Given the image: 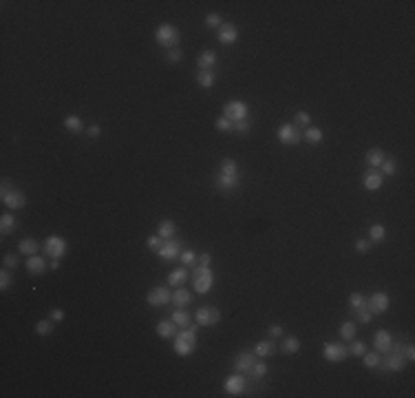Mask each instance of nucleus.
<instances>
[{"label":"nucleus","mask_w":415,"mask_h":398,"mask_svg":"<svg viewBox=\"0 0 415 398\" xmlns=\"http://www.w3.org/2000/svg\"><path fill=\"white\" fill-rule=\"evenodd\" d=\"M179 259H181V265H186V268H192V265L199 263V255L195 252V250L188 248V250H181Z\"/></svg>","instance_id":"nucleus-42"},{"label":"nucleus","mask_w":415,"mask_h":398,"mask_svg":"<svg viewBox=\"0 0 415 398\" xmlns=\"http://www.w3.org/2000/svg\"><path fill=\"white\" fill-rule=\"evenodd\" d=\"M214 186H217L221 193H232V190H236V188L241 186V175H223V173H219Z\"/></svg>","instance_id":"nucleus-17"},{"label":"nucleus","mask_w":415,"mask_h":398,"mask_svg":"<svg viewBox=\"0 0 415 398\" xmlns=\"http://www.w3.org/2000/svg\"><path fill=\"white\" fill-rule=\"evenodd\" d=\"M199 328H201L199 323H190V328H181L179 332H177V334H175V341H173L175 354H179V356H190V354H195Z\"/></svg>","instance_id":"nucleus-1"},{"label":"nucleus","mask_w":415,"mask_h":398,"mask_svg":"<svg viewBox=\"0 0 415 398\" xmlns=\"http://www.w3.org/2000/svg\"><path fill=\"white\" fill-rule=\"evenodd\" d=\"M380 173L384 175V177H393L395 173H398V164H395V159L393 157H384V161L380 164Z\"/></svg>","instance_id":"nucleus-41"},{"label":"nucleus","mask_w":415,"mask_h":398,"mask_svg":"<svg viewBox=\"0 0 415 398\" xmlns=\"http://www.w3.org/2000/svg\"><path fill=\"white\" fill-rule=\"evenodd\" d=\"M256 360H258V356H256V354L254 352H252V350H243V352H239V354H236V356H234V372H241V374H250V370H252V367H254V363H256Z\"/></svg>","instance_id":"nucleus-14"},{"label":"nucleus","mask_w":415,"mask_h":398,"mask_svg":"<svg viewBox=\"0 0 415 398\" xmlns=\"http://www.w3.org/2000/svg\"><path fill=\"white\" fill-rule=\"evenodd\" d=\"M181 250H183L181 241L177 239V237H173V239H166L164 243H161L159 250H157V252H155V255H157L161 261H175V259H179Z\"/></svg>","instance_id":"nucleus-12"},{"label":"nucleus","mask_w":415,"mask_h":398,"mask_svg":"<svg viewBox=\"0 0 415 398\" xmlns=\"http://www.w3.org/2000/svg\"><path fill=\"white\" fill-rule=\"evenodd\" d=\"M38 250H40V243L35 241V239H31V237L20 239V243H18V255L33 257V255H38Z\"/></svg>","instance_id":"nucleus-26"},{"label":"nucleus","mask_w":415,"mask_h":398,"mask_svg":"<svg viewBox=\"0 0 415 398\" xmlns=\"http://www.w3.org/2000/svg\"><path fill=\"white\" fill-rule=\"evenodd\" d=\"M190 279H192V287H195L197 294H208L214 287V272L210 265H192L190 268Z\"/></svg>","instance_id":"nucleus-2"},{"label":"nucleus","mask_w":415,"mask_h":398,"mask_svg":"<svg viewBox=\"0 0 415 398\" xmlns=\"http://www.w3.org/2000/svg\"><path fill=\"white\" fill-rule=\"evenodd\" d=\"M55 330V323L51 319H40L38 323H35V332H38L40 336H51Z\"/></svg>","instance_id":"nucleus-40"},{"label":"nucleus","mask_w":415,"mask_h":398,"mask_svg":"<svg viewBox=\"0 0 415 398\" xmlns=\"http://www.w3.org/2000/svg\"><path fill=\"white\" fill-rule=\"evenodd\" d=\"M268 372H270L268 363H265L263 358H258L256 363H254V367H252V370H250V374H248V376H252V381L258 383V381H263L265 376H268Z\"/></svg>","instance_id":"nucleus-34"},{"label":"nucleus","mask_w":415,"mask_h":398,"mask_svg":"<svg viewBox=\"0 0 415 398\" xmlns=\"http://www.w3.org/2000/svg\"><path fill=\"white\" fill-rule=\"evenodd\" d=\"M389 305H391V297L387 292H382V290H378V292H373L371 297L367 299V310L371 312L373 316L375 314H384L389 310Z\"/></svg>","instance_id":"nucleus-13"},{"label":"nucleus","mask_w":415,"mask_h":398,"mask_svg":"<svg viewBox=\"0 0 415 398\" xmlns=\"http://www.w3.org/2000/svg\"><path fill=\"white\" fill-rule=\"evenodd\" d=\"M294 124H296L298 129H307V126H311V115L307 113V111H296Z\"/></svg>","instance_id":"nucleus-43"},{"label":"nucleus","mask_w":415,"mask_h":398,"mask_svg":"<svg viewBox=\"0 0 415 398\" xmlns=\"http://www.w3.org/2000/svg\"><path fill=\"white\" fill-rule=\"evenodd\" d=\"M303 139H305L307 144L316 146V144H320L325 139V133H323V129H318V126H307L305 131H303Z\"/></svg>","instance_id":"nucleus-31"},{"label":"nucleus","mask_w":415,"mask_h":398,"mask_svg":"<svg viewBox=\"0 0 415 398\" xmlns=\"http://www.w3.org/2000/svg\"><path fill=\"white\" fill-rule=\"evenodd\" d=\"M161 243H164V239H161V237H159V234H150V237H148V239H146V246H148V248H150V250H153V252H157V250H159V246H161Z\"/></svg>","instance_id":"nucleus-54"},{"label":"nucleus","mask_w":415,"mask_h":398,"mask_svg":"<svg viewBox=\"0 0 415 398\" xmlns=\"http://www.w3.org/2000/svg\"><path fill=\"white\" fill-rule=\"evenodd\" d=\"M252 352H254L258 358H270V356H274V354L278 352V345H276L274 338H268V341H258Z\"/></svg>","instance_id":"nucleus-21"},{"label":"nucleus","mask_w":415,"mask_h":398,"mask_svg":"<svg viewBox=\"0 0 415 398\" xmlns=\"http://www.w3.org/2000/svg\"><path fill=\"white\" fill-rule=\"evenodd\" d=\"M276 137H278V142L285 144V146H298L303 142V133H300V129L296 126L294 122L292 124L290 122L280 124L278 131H276Z\"/></svg>","instance_id":"nucleus-8"},{"label":"nucleus","mask_w":415,"mask_h":398,"mask_svg":"<svg viewBox=\"0 0 415 398\" xmlns=\"http://www.w3.org/2000/svg\"><path fill=\"white\" fill-rule=\"evenodd\" d=\"M155 332H157V336H161V338H175V334L179 330H177V323L173 319H164V321L157 323Z\"/></svg>","instance_id":"nucleus-25"},{"label":"nucleus","mask_w":415,"mask_h":398,"mask_svg":"<svg viewBox=\"0 0 415 398\" xmlns=\"http://www.w3.org/2000/svg\"><path fill=\"white\" fill-rule=\"evenodd\" d=\"M300 338L298 336H283L280 338V352L283 354H296L300 352Z\"/></svg>","instance_id":"nucleus-30"},{"label":"nucleus","mask_w":415,"mask_h":398,"mask_svg":"<svg viewBox=\"0 0 415 398\" xmlns=\"http://www.w3.org/2000/svg\"><path fill=\"white\" fill-rule=\"evenodd\" d=\"M16 230H18V219L13 215H9V212H5V215L0 217V232H3V237L16 232Z\"/></svg>","instance_id":"nucleus-29"},{"label":"nucleus","mask_w":415,"mask_h":398,"mask_svg":"<svg viewBox=\"0 0 415 398\" xmlns=\"http://www.w3.org/2000/svg\"><path fill=\"white\" fill-rule=\"evenodd\" d=\"M268 336H270V338H274V341H276V338H283V336H285V330H283V325H278V323H274V325H270V328H268Z\"/></svg>","instance_id":"nucleus-53"},{"label":"nucleus","mask_w":415,"mask_h":398,"mask_svg":"<svg viewBox=\"0 0 415 398\" xmlns=\"http://www.w3.org/2000/svg\"><path fill=\"white\" fill-rule=\"evenodd\" d=\"M252 131V120L248 117V120H241V122H234V133L236 135H248V133Z\"/></svg>","instance_id":"nucleus-49"},{"label":"nucleus","mask_w":415,"mask_h":398,"mask_svg":"<svg viewBox=\"0 0 415 398\" xmlns=\"http://www.w3.org/2000/svg\"><path fill=\"white\" fill-rule=\"evenodd\" d=\"M173 301V290L168 285H155L146 294V303L153 307H164Z\"/></svg>","instance_id":"nucleus-10"},{"label":"nucleus","mask_w":415,"mask_h":398,"mask_svg":"<svg viewBox=\"0 0 415 398\" xmlns=\"http://www.w3.org/2000/svg\"><path fill=\"white\" fill-rule=\"evenodd\" d=\"M27 272L29 275H33V277H40V275H44V272L49 270V263H47V259L44 257H40V255H33V257H27Z\"/></svg>","instance_id":"nucleus-19"},{"label":"nucleus","mask_w":415,"mask_h":398,"mask_svg":"<svg viewBox=\"0 0 415 398\" xmlns=\"http://www.w3.org/2000/svg\"><path fill=\"white\" fill-rule=\"evenodd\" d=\"M347 303H349V310L351 312H355V310H360V307H365L367 305V297L362 292H351L349 294V299H347Z\"/></svg>","instance_id":"nucleus-38"},{"label":"nucleus","mask_w":415,"mask_h":398,"mask_svg":"<svg viewBox=\"0 0 415 398\" xmlns=\"http://www.w3.org/2000/svg\"><path fill=\"white\" fill-rule=\"evenodd\" d=\"M0 197H3V204L9 210H22L27 206V195L18 188L9 186V179L3 182V190H0Z\"/></svg>","instance_id":"nucleus-4"},{"label":"nucleus","mask_w":415,"mask_h":398,"mask_svg":"<svg viewBox=\"0 0 415 398\" xmlns=\"http://www.w3.org/2000/svg\"><path fill=\"white\" fill-rule=\"evenodd\" d=\"M323 358L327 360V363H343V360L349 358V345L327 341L323 345Z\"/></svg>","instance_id":"nucleus-5"},{"label":"nucleus","mask_w":415,"mask_h":398,"mask_svg":"<svg viewBox=\"0 0 415 398\" xmlns=\"http://www.w3.org/2000/svg\"><path fill=\"white\" fill-rule=\"evenodd\" d=\"M338 334H340V338H343V341H347V343L353 341L355 334H358V325H355V321H351V319H349V321H345L343 325H340Z\"/></svg>","instance_id":"nucleus-32"},{"label":"nucleus","mask_w":415,"mask_h":398,"mask_svg":"<svg viewBox=\"0 0 415 398\" xmlns=\"http://www.w3.org/2000/svg\"><path fill=\"white\" fill-rule=\"evenodd\" d=\"M44 252H47L49 259H62L69 252V243L60 234H49L47 241H44Z\"/></svg>","instance_id":"nucleus-6"},{"label":"nucleus","mask_w":415,"mask_h":398,"mask_svg":"<svg viewBox=\"0 0 415 398\" xmlns=\"http://www.w3.org/2000/svg\"><path fill=\"white\" fill-rule=\"evenodd\" d=\"M18 263H20V257L13 255V252H7V255L3 257V265H5V268H9V270H16Z\"/></svg>","instance_id":"nucleus-51"},{"label":"nucleus","mask_w":415,"mask_h":398,"mask_svg":"<svg viewBox=\"0 0 415 398\" xmlns=\"http://www.w3.org/2000/svg\"><path fill=\"white\" fill-rule=\"evenodd\" d=\"M157 234H159V237L164 239V241H166V239H173L175 234H177V224H175L173 219H161L159 226H157Z\"/></svg>","instance_id":"nucleus-28"},{"label":"nucleus","mask_w":415,"mask_h":398,"mask_svg":"<svg viewBox=\"0 0 415 398\" xmlns=\"http://www.w3.org/2000/svg\"><path fill=\"white\" fill-rule=\"evenodd\" d=\"M384 186V175L380 171H369L362 175V188L369 190V193H375Z\"/></svg>","instance_id":"nucleus-18"},{"label":"nucleus","mask_w":415,"mask_h":398,"mask_svg":"<svg viewBox=\"0 0 415 398\" xmlns=\"http://www.w3.org/2000/svg\"><path fill=\"white\" fill-rule=\"evenodd\" d=\"M62 124H64L66 131L73 133V135H80L82 131H86V126H84V122H82V117L80 115H66Z\"/></svg>","instance_id":"nucleus-27"},{"label":"nucleus","mask_w":415,"mask_h":398,"mask_svg":"<svg viewBox=\"0 0 415 398\" xmlns=\"http://www.w3.org/2000/svg\"><path fill=\"white\" fill-rule=\"evenodd\" d=\"M223 16H221V13H217V11H210V13H208V16H205V27L208 29H219L221 25H223Z\"/></svg>","instance_id":"nucleus-45"},{"label":"nucleus","mask_w":415,"mask_h":398,"mask_svg":"<svg viewBox=\"0 0 415 398\" xmlns=\"http://www.w3.org/2000/svg\"><path fill=\"white\" fill-rule=\"evenodd\" d=\"M219 173H223V175H241L239 161H236L234 157H225V159H221V168H219Z\"/></svg>","instance_id":"nucleus-37"},{"label":"nucleus","mask_w":415,"mask_h":398,"mask_svg":"<svg viewBox=\"0 0 415 398\" xmlns=\"http://www.w3.org/2000/svg\"><path fill=\"white\" fill-rule=\"evenodd\" d=\"M179 40H181V33H179V29H177L175 25L164 22V25H159L157 29H155V42H157L159 47L168 49V51L179 47Z\"/></svg>","instance_id":"nucleus-3"},{"label":"nucleus","mask_w":415,"mask_h":398,"mask_svg":"<svg viewBox=\"0 0 415 398\" xmlns=\"http://www.w3.org/2000/svg\"><path fill=\"white\" fill-rule=\"evenodd\" d=\"M60 268V259H51L49 261V270H58Z\"/></svg>","instance_id":"nucleus-59"},{"label":"nucleus","mask_w":415,"mask_h":398,"mask_svg":"<svg viewBox=\"0 0 415 398\" xmlns=\"http://www.w3.org/2000/svg\"><path fill=\"white\" fill-rule=\"evenodd\" d=\"M188 279H190V270L186 268V265H181V268H175L168 275V285L170 287H181V285H186Z\"/></svg>","instance_id":"nucleus-22"},{"label":"nucleus","mask_w":415,"mask_h":398,"mask_svg":"<svg viewBox=\"0 0 415 398\" xmlns=\"http://www.w3.org/2000/svg\"><path fill=\"white\" fill-rule=\"evenodd\" d=\"M380 358H382L380 352H365V356H362V365L369 367V370H375V367H380Z\"/></svg>","instance_id":"nucleus-39"},{"label":"nucleus","mask_w":415,"mask_h":398,"mask_svg":"<svg viewBox=\"0 0 415 398\" xmlns=\"http://www.w3.org/2000/svg\"><path fill=\"white\" fill-rule=\"evenodd\" d=\"M402 354H404L406 363H413V360H415V345L406 341V343H404V350H402Z\"/></svg>","instance_id":"nucleus-55"},{"label":"nucleus","mask_w":415,"mask_h":398,"mask_svg":"<svg viewBox=\"0 0 415 398\" xmlns=\"http://www.w3.org/2000/svg\"><path fill=\"white\" fill-rule=\"evenodd\" d=\"M353 319L358 321V323H365V325H369V323H371V319H373V314L369 312V310H367V305H365V307L355 310V312H353Z\"/></svg>","instance_id":"nucleus-47"},{"label":"nucleus","mask_w":415,"mask_h":398,"mask_svg":"<svg viewBox=\"0 0 415 398\" xmlns=\"http://www.w3.org/2000/svg\"><path fill=\"white\" fill-rule=\"evenodd\" d=\"M86 135L88 137H100L102 135V126H100V124H91V126H86Z\"/></svg>","instance_id":"nucleus-57"},{"label":"nucleus","mask_w":415,"mask_h":398,"mask_svg":"<svg viewBox=\"0 0 415 398\" xmlns=\"http://www.w3.org/2000/svg\"><path fill=\"white\" fill-rule=\"evenodd\" d=\"M371 248H373V243L369 241V239H358V241H355V252H358V255L371 252Z\"/></svg>","instance_id":"nucleus-52"},{"label":"nucleus","mask_w":415,"mask_h":398,"mask_svg":"<svg viewBox=\"0 0 415 398\" xmlns=\"http://www.w3.org/2000/svg\"><path fill=\"white\" fill-rule=\"evenodd\" d=\"M221 321V310L214 305H201L195 312V323H199L201 328H214Z\"/></svg>","instance_id":"nucleus-9"},{"label":"nucleus","mask_w":415,"mask_h":398,"mask_svg":"<svg viewBox=\"0 0 415 398\" xmlns=\"http://www.w3.org/2000/svg\"><path fill=\"white\" fill-rule=\"evenodd\" d=\"M49 319H51V321H53V323H62V321L66 319V314H64V310H60V307H55V310H51Z\"/></svg>","instance_id":"nucleus-56"},{"label":"nucleus","mask_w":415,"mask_h":398,"mask_svg":"<svg viewBox=\"0 0 415 398\" xmlns=\"http://www.w3.org/2000/svg\"><path fill=\"white\" fill-rule=\"evenodd\" d=\"M170 319L177 323V328H190V323H192L190 312H186V307H177Z\"/></svg>","instance_id":"nucleus-36"},{"label":"nucleus","mask_w":415,"mask_h":398,"mask_svg":"<svg viewBox=\"0 0 415 398\" xmlns=\"http://www.w3.org/2000/svg\"><path fill=\"white\" fill-rule=\"evenodd\" d=\"M192 301H195V294L190 290H186V287H177L173 292V305L175 307H188V305H192Z\"/></svg>","instance_id":"nucleus-23"},{"label":"nucleus","mask_w":415,"mask_h":398,"mask_svg":"<svg viewBox=\"0 0 415 398\" xmlns=\"http://www.w3.org/2000/svg\"><path fill=\"white\" fill-rule=\"evenodd\" d=\"M214 126H217L219 133H234V122H230L228 117H223V115L214 122Z\"/></svg>","instance_id":"nucleus-48"},{"label":"nucleus","mask_w":415,"mask_h":398,"mask_svg":"<svg viewBox=\"0 0 415 398\" xmlns=\"http://www.w3.org/2000/svg\"><path fill=\"white\" fill-rule=\"evenodd\" d=\"M197 84L201 88H212L217 84V71H199L197 73Z\"/></svg>","instance_id":"nucleus-33"},{"label":"nucleus","mask_w":415,"mask_h":398,"mask_svg":"<svg viewBox=\"0 0 415 398\" xmlns=\"http://www.w3.org/2000/svg\"><path fill=\"white\" fill-rule=\"evenodd\" d=\"M223 117H228L230 122H241L250 117V106L243 100H230L223 104Z\"/></svg>","instance_id":"nucleus-7"},{"label":"nucleus","mask_w":415,"mask_h":398,"mask_svg":"<svg viewBox=\"0 0 415 398\" xmlns=\"http://www.w3.org/2000/svg\"><path fill=\"white\" fill-rule=\"evenodd\" d=\"M217 40L223 44V47H232V44L239 40V27L232 25V22H223L217 29Z\"/></svg>","instance_id":"nucleus-15"},{"label":"nucleus","mask_w":415,"mask_h":398,"mask_svg":"<svg viewBox=\"0 0 415 398\" xmlns=\"http://www.w3.org/2000/svg\"><path fill=\"white\" fill-rule=\"evenodd\" d=\"M181 58H183V51L179 47H175V49H170L168 53H166V62L168 64H179Z\"/></svg>","instance_id":"nucleus-50"},{"label":"nucleus","mask_w":415,"mask_h":398,"mask_svg":"<svg viewBox=\"0 0 415 398\" xmlns=\"http://www.w3.org/2000/svg\"><path fill=\"white\" fill-rule=\"evenodd\" d=\"M223 389H225L228 396H241L248 389V376L241 374V372L230 374L225 378V383H223Z\"/></svg>","instance_id":"nucleus-11"},{"label":"nucleus","mask_w":415,"mask_h":398,"mask_svg":"<svg viewBox=\"0 0 415 398\" xmlns=\"http://www.w3.org/2000/svg\"><path fill=\"white\" fill-rule=\"evenodd\" d=\"M13 285V272L9 268H3L0 270V290H9V287Z\"/></svg>","instance_id":"nucleus-44"},{"label":"nucleus","mask_w":415,"mask_h":398,"mask_svg":"<svg viewBox=\"0 0 415 398\" xmlns=\"http://www.w3.org/2000/svg\"><path fill=\"white\" fill-rule=\"evenodd\" d=\"M367 239L371 241V243H382V241H387V228H384L382 224H373L371 228H369Z\"/></svg>","instance_id":"nucleus-35"},{"label":"nucleus","mask_w":415,"mask_h":398,"mask_svg":"<svg viewBox=\"0 0 415 398\" xmlns=\"http://www.w3.org/2000/svg\"><path fill=\"white\" fill-rule=\"evenodd\" d=\"M393 341H395V336L391 334L389 330H378L375 334H373V350L380 352V354H384V352L391 350Z\"/></svg>","instance_id":"nucleus-16"},{"label":"nucleus","mask_w":415,"mask_h":398,"mask_svg":"<svg viewBox=\"0 0 415 398\" xmlns=\"http://www.w3.org/2000/svg\"><path fill=\"white\" fill-rule=\"evenodd\" d=\"M384 157H387V155H384V151H382V149H378V146H373V149H369V151H367L365 161H367V166L371 168V171H378V168H380V164L384 161Z\"/></svg>","instance_id":"nucleus-24"},{"label":"nucleus","mask_w":415,"mask_h":398,"mask_svg":"<svg viewBox=\"0 0 415 398\" xmlns=\"http://www.w3.org/2000/svg\"><path fill=\"white\" fill-rule=\"evenodd\" d=\"M217 51H212V49H205V51H201L199 53V58H197V66H199V71H212L214 66H217Z\"/></svg>","instance_id":"nucleus-20"},{"label":"nucleus","mask_w":415,"mask_h":398,"mask_svg":"<svg viewBox=\"0 0 415 398\" xmlns=\"http://www.w3.org/2000/svg\"><path fill=\"white\" fill-rule=\"evenodd\" d=\"M365 352H367V343L365 341H349V354L351 356H358V358H362L365 356Z\"/></svg>","instance_id":"nucleus-46"},{"label":"nucleus","mask_w":415,"mask_h":398,"mask_svg":"<svg viewBox=\"0 0 415 398\" xmlns=\"http://www.w3.org/2000/svg\"><path fill=\"white\" fill-rule=\"evenodd\" d=\"M199 263L201 265H212V252H208L205 250V252L199 255Z\"/></svg>","instance_id":"nucleus-58"}]
</instances>
